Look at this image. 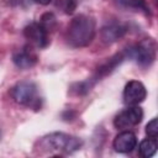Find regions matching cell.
Listing matches in <instances>:
<instances>
[{"mask_svg": "<svg viewBox=\"0 0 158 158\" xmlns=\"http://www.w3.org/2000/svg\"><path fill=\"white\" fill-rule=\"evenodd\" d=\"M81 144V139L75 136L63 132H52L40 138L35 146V149L40 154L63 156L74 153L75 151L80 149Z\"/></svg>", "mask_w": 158, "mask_h": 158, "instance_id": "1", "label": "cell"}, {"mask_svg": "<svg viewBox=\"0 0 158 158\" xmlns=\"http://www.w3.org/2000/svg\"><path fill=\"white\" fill-rule=\"evenodd\" d=\"M96 32L95 20L88 15L75 16L67 27L65 38L69 46L74 48H81L89 46Z\"/></svg>", "mask_w": 158, "mask_h": 158, "instance_id": "2", "label": "cell"}, {"mask_svg": "<svg viewBox=\"0 0 158 158\" xmlns=\"http://www.w3.org/2000/svg\"><path fill=\"white\" fill-rule=\"evenodd\" d=\"M10 94L14 99L15 102L19 105L33 109V110H40L42 105V99L38 94V86L36 83L30 81V80H22L16 83L11 90Z\"/></svg>", "mask_w": 158, "mask_h": 158, "instance_id": "3", "label": "cell"}, {"mask_svg": "<svg viewBox=\"0 0 158 158\" xmlns=\"http://www.w3.org/2000/svg\"><path fill=\"white\" fill-rule=\"evenodd\" d=\"M126 57L132 58L141 67H149L157 54V43L153 38H144L125 51Z\"/></svg>", "mask_w": 158, "mask_h": 158, "instance_id": "4", "label": "cell"}, {"mask_svg": "<svg viewBox=\"0 0 158 158\" xmlns=\"http://www.w3.org/2000/svg\"><path fill=\"white\" fill-rule=\"evenodd\" d=\"M143 118V111L138 105H131L118 112L114 118V126L117 130H127L138 125Z\"/></svg>", "mask_w": 158, "mask_h": 158, "instance_id": "5", "label": "cell"}, {"mask_svg": "<svg viewBox=\"0 0 158 158\" xmlns=\"http://www.w3.org/2000/svg\"><path fill=\"white\" fill-rule=\"evenodd\" d=\"M23 35L26 40L37 48H46L49 43L48 30L41 22H32L27 25L23 30Z\"/></svg>", "mask_w": 158, "mask_h": 158, "instance_id": "6", "label": "cell"}, {"mask_svg": "<svg viewBox=\"0 0 158 158\" xmlns=\"http://www.w3.org/2000/svg\"><path fill=\"white\" fill-rule=\"evenodd\" d=\"M147 96V90L146 86L138 81V80H130L123 89V102L128 106L131 105H138L142 101H144Z\"/></svg>", "mask_w": 158, "mask_h": 158, "instance_id": "7", "label": "cell"}, {"mask_svg": "<svg viewBox=\"0 0 158 158\" xmlns=\"http://www.w3.org/2000/svg\"><path fill=\"white\" fill-rule=\"evenodd\" d=\"M127 31H128V27L126 23L120 21H112L106 23L101 28V38L106 43H114L120 38H122Z\"/></svg>", "mask_w": 158, "mask_h": 158, "instance_id": "8", "label": "cell"}, {"mask_svg": "<svg viewBox=\"0 0 158 158\" xmlns=\"http://www.w3.org/2000/svg\"><path fill=\"white\" fill-rule=\"evenodd\" d=\"M137 146V137L131 131H122L120 132L112 142V147L118 153H130Z\"/></svg>", "mask_w": 158, "mask_h": 158, "instance_id": "9", "label": "cell"}, {"mask_svg": "<svg viewBox=\"0 0 158 158\" xmlns=\"http://www.w3.org/2000/svg\"><path fill=\"white\" fill-rule=\"evenodd\" d=\"M126 58V53L125 52H121V53H117V54H115V56H112L111 58H109L105 63H102L99 68H98V70H96V73L94 74V77L91 78V80L94 81V83H96L98 80H100L101 78H105L106 75H109L110 73H112L121 63H122V60Z\"/></svg>", "mask_w": 158, "mask_h": 158, "instance_id": "10", "label": "cell"}, {"mask_svg": "<svg viewBox=\"0 0 158 158\" xmlns=\"http://www.w3.org/2000/svg\"><path fill=\"white\" fill-rule=\"evenodd\" d=\"M37 60L38 59H37L36 53L28 47H25L20 51L15 52L12 56L14 64L20 69H30L37 63Z\"/></svg>", "mask_w": 158, "mask_h": 158, "instance_id": "11", "label": "cell"}, {"mask_svg": "<svg viewBox=\"0 0 158 158\" xmlns=\"http://www.w3.org/2000/svg\"><path fill=\"white\" fill-rule=\"evenodd\" d=\"M139 154L143 158H151L157 152V141L154 138H146L139 143Z\"/></svg>", "mask_w": 158, "mask_h": 158, "instance_id": "12", "label": "cell"}, {"mask_svg": "<svg viewBox=\"0 0 158 158\" xmlns=\"http://www.w3.org/2000/svg\"><path fill=\"white\" fill-rule=\"evenodd\" d=\"M118 2L126 7L135 9V10H141L146 14H149V7L147 6L144 0H118Z\"/></svg>", "mask_w": 158, "mask_h": 158, "instance_id": "13", "label": "cell"}, {"mask_svg": "<svg viewBox=\"0 0 158 158\" xmlns=\"http://www.w3.org/2000/svg\"><path fill=\"white\" fill-rule=\"evenodd\" d=\"M146 133L149 138H154L157 139V136H158V123H157V118L153 117L146 126Z\"/></svg>", "mask_w": 158, "mask_h": 158, "instance_id": "14", "label": "cell"}, {"mask_svg": "<svg viewBox=\"0 0 158 158\" xmlns=\"http://www.w3.org/2000/svg\"><path fill=\"white\" fill-rule=\"evenodd\" d=\"M48 31L52 30L56 25V17L53 16V14H44L42 17H41V21H40Z\"/></svg>", "mask_w": 158, "mask_h": 158, "instance_id": "15", "label": "cell"}, {"mask_svg": "<svg viewBox=\"0 0 158 158\" xmlns=\"http://www.w3.org/2000/svg\"><path fill=\"white\" fill-rule=\"evenodd\" d=\"M80 0H64V10L67 14H73Z\"/></svg>", "mask_w": 158, "mask_h": 158, "instance_id": "16", "label": "cell"}, {"mask_svg": "<svg viewBox=\"0 0 158 158\" xmlns=\"http://www.w3.org/2000/svg\"><path fill=\"white\" fill-rule=\"evenodd\" d=\"M35 2H37V4H40V5H48L52 0H33Z\"/></svg>", "mask_w": 158, "mask_h": 158, "instance_id": "17", "label": "cell"}, {"mask_svg": "<svg viewBox=\"0 0 158 158\" xmlns=\"http://www.w3.org/2000/svg\"><path fill=\"white\" fill-rule=\"evenodd\" d=\"M0 136H1V133H0Z\"/></svg>", "mask_w": 158, "mask_h": 158, "instance_id": "18", "label": "cell"}]
</instances>
